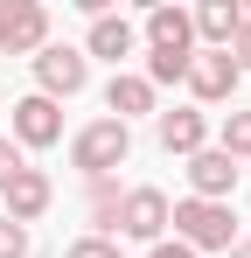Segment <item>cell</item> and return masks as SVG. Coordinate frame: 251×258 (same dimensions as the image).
I'll return each mask as SVG.
<instances>
[{
  "label": "cell",
  "instance_id": "obj_14",
  "mask_svg": "<svg viewBox=\"0 0 251 258\" xmlns=\"http://www.w3.org/2000/svg\"><path fill=\"white\" fill-rule=\"evenodd\" d=\"M147 49H174V56H196V28H189V7H147Z\"/></svg>",
  "mask_w": 251,
  "mask_h": 258
},
{
  "label": "cell",
  "instance_id": "obj_3",
  "mask_svg": "<svg viewBox=\"0 0 251 258\" xmlns=\"http://www.w3.org/2000/svg\"><path fill=\"white\" fill-rule=\"evenodd\" d=\"M7 133H14V147H21V154H42V147H56V140H63V105H56V98H42V91H28V98H14V105H7Z\"/></svg>",
  "mask_w": 251,
  "mask_h": 258
},
{
  "label": "cell",
  "instance_id": "obj_18",
  "mask_svg": "<svg viewBox=\"0 0 251 258\" xmlns=\"http://www.w3.org/2000/svg\"><path fill=\"white\" fill-rule=\"evenodd\" d=\"M0 258H28V230L14 216H0Z\"/></svg>",
  "mask_w": 251,
  "mask_h": 258
},
{
  "label": "cell",
  "instance_id": "obj_22",
  "mask_svg": "<svg viewBox=\"0 0 251 258\" xmlns=\"http://www.w3.org/2000/svg\"><path fill=\"white\" fill-rule=\"evenodd\" d=\"M230 258H251V237H237V244H230Z\"/></svg>",
  "mask_w": 251,
  "mask_h": 258
},
{
  "label": "cell",
  "instance_id": "obj_13",
  "mask_svg": "<svg viewBox=\"0 0 251 258\" xmlns=\"http://www.w3.org/2000/svg\"><path fill=\"white\" fill-rule=\"evenodd\" d=\"M105 112H112L119 126L147 119V112H154V84H147L140 70H112V84H105Z\"/></svg>",
  "mask_w": 251,
  "mask_h": 258
},
{
  "label": "cell",
  "instance_id": "obj_21",
  "mask_svg": "<svg viewBox=\"0 0 251 258\" xmlns=\"http://www.w3.org/2000/svg\"><path fill=\"white\" fill-rule=\"evenodd\" d=\"M147 258H196L189 244H174V237H161V244H147Z\"/></svg>",
  "mask_w": 251,
  "mask_h": 258
},
{
  "label": "cell",
  "instance_id": "obj_10",
  "mask_svg": "<svg viewBox=\"0 0 251 258\" xmlns=\"http://www.w3.org/2000/svg\"><path fill=\"white\" fill-rule=\"evenodd\" d=\"M0 203H7L0 216H14V223L28 230V223H35V216L49 210V203H56V181H49L42 168H21L14 181H7V188H0Z\"/></svg>",
  "mask_w": 251,
  "mask_h": 258
},
{
  "label": "cell",
  "instance_id": "obj_11",
  "mask_svg": "<svg viewBox=\"0 0 251 258\" xmlns=\"http://www.w3.org/2000/svg\"><path fill=\"white\" fill-rule=\"evenodd\" d=\"M154 133H161L167 154H203L209 147V112H196V105H174V112H154Z\"/></svg>",
  "mask_w": 251,
  "mask_h": 258
},
{
  "label": "cell",
  "instance_id": "obj_19",
  "mask_svg": "<svg viewBox=\"0 0 251 258\" xmlns=\"http://www.w3.org/2000/svg\"><path fill=\"white\" fill-rule=\"evenodd\" d=\"M230 63H237V77H251V14H244V28L230 35Z\"/></svg>",
  "mask_w": 251,
  "mask_h": 258
},
{
  "label": "cell",
  "instance_id": "obj_16",
  "mask_svg": "<svg viewBox=\"0 0 251 258\" xmlns=\"http://www.w3.org/2000/svg\"><path fill=\"white\" fill-rule=\"evenodd\" d=\"M147 84H189V56H174V49H147V70H140Z\"/></svg>",
  "mask_w": 251,
  "mask_h": 258
},
{
  "label": "cell",
  "instance_id": "obj_4",
  "mask_svg": "<svg viewBox=\"0 0 251 258\" xmlns=\"http://www.w3.org/2000/svg\"><path fill=\"white\" fill-rule=\"evenodd\" d=\"M28 63H35V91H42V98H56V105L77 98V91L91 84V63H84V49H70V42H42Z\"/></svg>",
  "mask_w": 251,
  "mask_h": 258
},
{
  "label": "cell",
  "instance_id": "obj_2",
  "mask_svg": "<svg viewBox=\"0 0 251 258\" xmlns=\"http://www.w3.org/2000/svg\"><path fill=\"white\" fill-rule=\"evenodd\" d=\"M126 154H133V126H119V119H91L70 140V168L84 181H105L112 168H126Z\"/></svg>",
  "mask_w": 251,
  "mask_h": 258
},
{
  "label": "cell",
  "instance_id": "obj_15",
  "mask_svg": "<svg viewBox=\"0 0 251 258\" xmlns=\"http://www.w3.org/2000/svg\"><path fill=\"white\" fill-rule=\"evenodd\" d=\"M216 154H230V161H251V112H223V126H216Z\"/></svg>",
  "mask_w": 251,
  "mask_h": 258
},
{
  "label": "cell",
  "instance_id": "obj_7",
  "mask_svg": "<svg viewBox=\"0 0 251 258\" xmlns=\"http://www.w3.org/2000/svg\"><path fill=\"white\" fill-rule=\"evenodd\" d=\"M49 42V7L42 0H0V49L7 56H35Z\"/></svg>",
  "mask_w": 251,
  "mask_h": 258
},
{
  "label": "cell",
  "instance_id": "obj_6",
  "mask_svg": "<svg viewBox=\"0 0 251 258\" xmlns=\"http://www.w3.org/2000/svg\"><path fill=\"white\" fill-rule=\"evenodd\" d=\"M237 63H230V49H196L189 56V91H196V112L203 105H230L237 98Z\"/></svg>",
  "mask_w": 251,
  "mask_h": 258
},
{
  "label": "cell",
  "instance_id": "obj_1",
  "mask_svg": "<svg viewBox=\"0 0 251 258\" xmlns=\"http://www.w3.org/2000/svg\"><path fill=\"white\" fill-rule=\"evenodd\" d=\"M167 223H174V244H189L196 258L237 244V216H230V203H196V196H181V203H167Z\"/></svg>",
  "mask_w": 251,
  "mask_h": 258
},
{
  "label": "cell",
  "instance_id": "obj_8",
  "mask_svg": "<svg viewBox=\"0 0 251 258\" xmlns=\"http://www.w3.org/2000/svg\"><path fill=\"white\" fill-rule=\"evenodd\" d=\"M237 161L230 154H216V147H203V154H189V196L196 203H230V188H237Z\"/></svg>",
  "mask_w": 251,
  "mask_h": 258
},
{
  "label": "cell",
  "instance_id": "obj_12",
  "mask_svg": "<svg viewBox=\"0 0 251 258\" xmlns=\"http://www.w3.org/2000/svg\"><path fill=\"white\" fill-rule=\"evenodd\" d=\"M189 28H196V49H230V35L244 28V7L237 0H203V7H189Z\"/></svg>",
  "mask_w": 251,
  "mask_h": 258
},
{
  "label": "cell",
  "instance_id": "obj_5",
  "mask_svg": "<svg viewBox=\"0 0 251 258\" xmlns=\"http://www.w3.org/2000/svg\"><path fill=\"white\" fill-rule=\"evenodd\" d=\"M112 230L133 237V244H161V237H167V196H161V188H126Z\"/></svg>",
  "mask_w": 251,
  "mask_h": 258
},
{
  "label": "cell",
  "instance_id": "obj_9",
  "mask_svg": "<svg viewBox=\"0 0 251 258\" xmlns=\"http://www.w3.org/2000/svg\"><path fill=\"white\" fill-rule=\"evenodd\" d=\"M133 49H140V28H133L126 14H112V7H105V14H91V35H84V63H91V56H105V63L119 70Z\"/></svg>",
  "mask_w": 251,
  "mask_h": 258
},
{
  "label": "cell",
  "instance_id": "obj_20",
  "mask_svg": "<svg viewBox=\"0 0 251 258\" xmlns=\"http://www.w3.org/2000/svg\"><path fill=\"white\" fill-rule=\"evenodd\" d=\"M21 168H28V154H21L14 140H0V188H7V181H14Z\"/></svg>",
  "mask_w": 251,
  "mask_h": 258
},
{
  "label": "cell",
  "instance_id": "obj_17",
  "mask_svg": "<svg viewBox=\"0 0 251 258\" xmlns=\"http://www.w3.org/2000/svg\"><path fill=\"white\" fill-rule=\"evenodd\" d=\"M63 258H126V244H119V237H91V230H84Z\"/></svg>",
  "mask_w": 251,
  "mask_h": 258
}]
</instances>
